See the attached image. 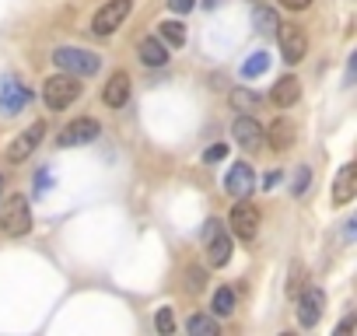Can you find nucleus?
Instances as JSON below:
<instances>
[{
    "instance_id": "f257e3e1",
    "label": "nucleus",
    "mask_w": 357,
    "mask_h": 336,
    "mask_svg": "<svg viewBox=\"0 0 357 336\" xmlns=\"http://www.w3.org/2000/svg\"><path fill=\"white\" fill-rule=\"evenodd\" d=\"M0 231H4L8 238H22L32 231V207H29V197L15 193L8 197L4 211H0Z\"/></svg>"
},
{
    "instance_id": "f03ea898",
    "label": "nucleus",
    "mask_w": 357,
    "mask_h": 336,
    "mask_svg": "<svg viewBox=\"0 0 357 336\" xmlns=\"http://www.w3.org/2000/svg\"><path fill=\"white\" fill-rule=\"evenodd\" d=\"M53 63L63 70V74H74V77H91L98 74L102 67V56L91 53V49H77V46H60L53 53Z\"/></svg>"
},
{
    "instance_id": "7ed1b4c3",
    "label": "nucleus",
    "mask_w": 357,
    "mask_h": 336,
    "mask_svg": "<svg viewBox=\"0 0 357 336\" xmlns=\"http://www.w3.org/2000/svg\"><path fill=\"white\" fill-rule=\"evenodd\" d=\"M81 91H84L81 77H74V74H56V77H50V81L43 84V102H46L50 109H67L74 98H81Z\"/></svg>"
},
{
    "instance_id": "20e7f679",
    "label": "nucleus",
    "mask_w": 357,
    "mask_h": 336,
    "mask_svg": "<svg viewBox=\"0 0 357 336\" xmlns=\"http://www.w3.org/2000/svg\"><path fill=\"white\" fill-rule=\"evenodd\" d=\"M204 245H207L211 266H228L231 263V238H228V231H225V224L218 217H211L204 224Z\"/></svg>"
},
{
    "instance_id": "39448f33",
    "label": "nucleus",
    "mask_w": 357,
    "mask_h": 336,
    "mask_svg": "<svg viewBox=\"0 0 357 336\" xmlns=\"http://www.w3.org/2000/svg\"><path fill=\"white\" fill-rule=\"evenodd\" d=\"M130 8H133V0H105V8H98L95 18H91V32H95V36H112V32H119V25L126 22Z\"/></svg>"
},
{
    "instance_id": "423d86ee",
    "label": "nucleus",
    "mask_w": 357,
    "mask_h": 336,
    "mask_svg": "<svg viewBox=\"0 0 357 336\" xmlns=\"http://www.w3.org/2000/svg\"><path fill=\"white\" fill-rule=\"evenodd\" d=\"M228 221H231V231H235L238 242H252L256 231H259V211H256L249 200H238V204L231 207Z\"/></svg>"
},
{
    "instance_id": "0eeeda50",
    "label": "nucleus",
    "mask_w": 357,
    "mask_h": 336,
    "mask_svg": "<svg viewBox=\"0 0 357 336\" xmlns=\"http://www.w3.org/2000/svg\"><path fill=\"white\" fill-rule=\"evenodd\" d=\"M225 190H228V197H235V200L252 197V190H256V168H252L249 161H235V165L228 168Z\"/></svg>"
},
{
    "instance_id": "6e6552de",
    "label": "nucleus",
    "mask_w": 357,
    "mask_h": 336,
    "mask_svg": "<svg viewBox=\"0 0 357 336\" xmlns=\"http://www.w3.org/2000/svg\"><path fill=\"white\" fill-rule=\"evenodd\" d=\"M98 133H102V126L95 123V119H74V123H67L63 130H60V137H56V144L60 147H84V144H91V140H98Z\"/></svg>"
},
{
    "instance_id": "1a4fd4ad",
    "label": "nucleus",
    "mask_w": 357,
    "mask_h": 336,
    "mask_svg": "<svg viewBox=\"0 0 357 336\" xmlns=\"http://www.w3.org/2000/svg\"><path fill=\"white\" fill-rule=\"evenodd\" d=\"M25 105H29V88L15 74H4V81H0V112L18 116Z\"/></svg>"
},
{
    "instance_id": "9d476101",
    "label": "nucleus",
    "mask_w": 357,
    "mask_h": 336,
    "mask_svg": "<svg viewBox=\"0 0 357 336\" xmlns=\"http://www.w3.org/2000/svg\"><path fill=\"white\" fill-rule=\"evenodd\" d=\"M43 137H46V123H32L25 133H18V137L8 144V151H4V154H8V161H11V165L25 161V158H29V154H32V151L43 144Z\"/></svg>"
},
{
    "instance_id": "9b49d317",
    "label": "nucleus",
    "mask_w": 357,
    "mask_h": 336,
    "mask_svg": "<svg viewBox=\"0 0 357 336\" xmlns=\"http://www.w3.org/2000/svg\"><path fill=\"white\" fill-rule=\"evenodd\" d=\"M294 298H298V322H301L305 329L319 326L322 308H326V294H322L319 287H308V291H298Z\"/></svg>"
},
{
    "instance_id": "f8f14e48",
    "label": "nucleus",
    "mask_w": 357,
    "mask_h": 336,
    "mask_svg": "<svg viewBox=\"0 0 357 336\" xmlns=\"http://www.w3.org/2000/svg\"><path fill=\"white\" fill-rule=\"evenodd\" d=\"M277 39H280V53L287 63H298L308 53V39L298 25H277Z\"/></svg>"
},
{
    "instance_id": "ddd939ff",
    "label": "nucleus",
    "mask_w": 357,
    "mask_h": 336,
    "mask_svg": "<svg viewBox=\"0 0 357 336\" xmlns=\"http://www.w3.org/2000/svg\"><path fill=\"white\" fill-rule=\"evenodd\" d=\"M354 197H357V165L347 161L340 172H336V183H333V204L336 207H347Z\"/></svg>"
},
{
    "instance_id": "4468645a",
    "label": "nucleus",
    "mask_w": 357,
    "mask_h": 336,
    "mask_svg": "<svg viewBox=\"0 0 357 336\" xmlns=\"http://www.w3.org/2000/svg\"><path fill=\"white\" fill-rule=\"evenodd\" d=\"M231 137H235V144L242 147V151H256L259 144H263V126L252 119V116H238L235 123H231Z\"/></svg>"
},
{
    "instance_id": "2eb2a0df",
    "label": "nucleus",
    "mask_w": 357,
    "mask_h": 336,
    "mask_svg": "<svg viewBox=\"0 0 357 336\" xmlns=\"http://www.w3.org/2000/svg\"><path fill=\"white\" fill-rule=\"evenodd\" d=\"M126 98H130V74L116 70V74L105 81V88H102V102H105L109 109H123Z\"/></svg>"
},
{
    "instance_id": "dca6fc26",
    "label": "nucleus",
    "mask_w": 357,
    "mask_h": 336,
    "mask_svg": "<svg viewBox=\"0 0 357 336\" xmlns=\"http://www.w3.org/2000/svg\"><path fill=\"white\" fill-rule=\"evenodd\" d=\"M298 98H301V81H298L294 74H284V77L273 84V91H270V102H273L277 109H291Z\"/></svg>"
},
{
    "instance_id": "f3484780",
    "label": "nucleus",
    "mask_w": 357,
    "mask_h": 336,
    "mask_svg": "<svg viewBox=\"0 0 357 336\" xmlns=\"http://www.w3.org/2000/svg\"><path fill=\"white\" fill-rule=\"evenodd\" d=\"M140 63L144 67H165L172 56H168V46L158 39V36H151V39H140Z\"/></svg>"
},
{
    "instance_id": "a211bd4d",
    "label": "nucleus",
    "mask_w": 357,
    "mask_h": 336,
    "mask_svg": "<svg viewBox=\"0 0 357 336\" xmlns=\"http://www.w3.org/2000/svg\"><path fill=\"white\" fill-rule=\"evenodd\" d=\"M266 137H270V147H273V151H287V147L294 144V137H298V126L280 116V119H273V126L266 130Z\"/></svg>"
},
{
    "instance_id": "6ab92c4d",
    "label": "nucleus",
    "mask_w": 357,
    "mask_h": 336,
    "mask_svg": "<svg viewBox=\"0 0 357 336\" xmlns=\"http://www.w3.org/2000/svg\"><path fill=\"white\" fill-rule=\"evenodd\" d=\"M158 39H161L165 46L178 49V46H186V29L178 25V22H161V25H158Z\"/></svg>"
},
{
    "instance_id": "aec40b11",
    "label": "nucleus",
    "mask_w": 357,
    "mask_h": 336,
    "mask_svg": "<svg viewBox=\"0 0 357 336\" xmlns=\"http://www.w3.org/2000/svg\"><path fill=\"white\" fill-rule=\"evenodd\" d=\"M231 105L238 109V112H259V105H263V98L256 95V91H249V88H235L231 91Z\"/></svg>"
},
{
    "instance_id": "412c9836",
    "label": "nucleus",
    "mask_w": 357,
    "mask_h": 336,
    "mask_svg": "<svg viewBox=\"0 0 357 336\" xmlns=\"http://www.w3.org/2000/svg\"><path fill=\"white\" fill-rule=\"evenodd\" d=\"M211 308H214L218 319H228V315L235 312V291H231V287H218L214 298H211Z\"/></svg>"
},
{
    "instance_id": "4be33fe9",
    "label": "nucleus",
    "mask_w": 357,
    "mask_h": 336,
    "mask_svg": "<svg viewBox=\"0 0 357 336\" xmlns=\"http://www.w3.org/2000/svg\"><path fill=\"white\" fill-rule=\"evenodd\" d=\"M252 25H256L263 36H273L277 25H280V18H277L273 8H256V11H252Z\"/></svg>"
},
{
    "instance_id": "5701e85b",
    "label": "nucleus",
    "mask_w": 357,
    "mask_h": 336,
    "mask_svg": "<svg viewBox=\"0 0 357 336\" xmlns=\"http://www.w3.org/2000/svg\"><path fill=\"white\" fill-rule=\"evenodd\" d=\"M186 329H190V333H197V336H218V333H221L218 315H214V319H211V315H190Z\"/></svg>"
},
{
    "instance_id": "b1692460",
    "label": "nucleus",
    "mask_w": 357,
    "mask_h": 336,
    "mask_svg": "<svg viewBox=\"0 0 357 336\" xmlns=\"http://www.w3.org/2000/svg\"><path fill=\"white\" fill-rule=\"evenodd\" d=\"M266 67H270V53H252L245 63H242V77L245 81H252V77H259V74H266Z\"/></svg>"
},
{
    "instance_id": "393cba45",
    "label": "nucleus",
    "mask_w": 357,
    "mask_h": 336,
    "mask_svg": "<svg viewBox=\"0 0 357 336\" xmlns=\"http://www.w3.org/2000/svg\"><path fill=\"white\" fill-rule=\"evenodd\" d=\"M308 186H312V168H308V165H301L298 172H294V179H291V197H301Z\"/></svg>"
},
{
    "instance_id": "a878e982",
    "label": "nucleus",
    "mask_w": 357,
    "mask_h": 336,
    "mask_svg": "<svg viewBox=\"0 0 357 336\" xmlns=\"http://www.w3.org/2000/svg\"><path fill=\"white\" fill-rule=\"evenodd\" d=\"M154 329H158V333H165V336H168V333L175 329V319H172V308H158V312H154Z\"/></svg>"
},
{
    "instance_id": "bb28decb",
    "label": "nucleus",
    "mask_w": 357,
    "mask_h": 336,
    "mask_svg": "<svg viewBox=\"0 0 357 336\" xmlns=\"http://www.w3.org/2000/svg\"><path fill=\"white\" fill-rule=\"evenodd\" d=\"M301 287H305V266H301V263H294V266H291V280H287V294L294 298Z\"/></svg>"
},
{
    "instance_id": "cd10ccee",
    "label": "nucleus",
    "mask_w": 357,
    "mask_h": 336,
    "mask_svg": "<svg viewBox=\"0 0 357 336\" xmlns=\"http://www.w3.org/2000/svg\"><path fill=\"white\" fill-rule=\"evenodd\" d=\"M228 158V144H211L207 151H204V165H218V161H225Z\"/></svg>"
},
{
    "instance_id": "c85d7f7f",
    "label": "nucleus",
    "mask_w": 357,
    "mask_h": 336,
    "mask_svg": "<svg viewBox=\"0 0 357 336\" xmlns=\"http://www.w3.org/2000/svg\"><path fill=\"white\" fill-rule=\"evenodd\" d=\"M168 8H172L175 15H186V11L197 8V0H168Z\"/></svg>"
},
{
    "instance_id": "c756f323",
    "label": "nucleus",
    "mask_w": 357,
    "mask_h": 336,
    "mask_svg": "<svg viewBox=\"0 0 357 336\" xmlns=\"http://www.w3.org/2000/svg\"><path fill=\"white\" fill-rule=\"evenodd\" d=\"M280 179H284V172H280V168H270V172L263 176V190H273Z\"/></svg>"
},
{
    "instance_id": "7c9ffc66",
    "label": "nucleus",
    "mask_w": 357,
    "mask_h": 336,
    "mask_svg": "<svg viewBox=\"0 0 357 336\" xmlns=\"http://www.w3.org/2000/svg\"><path fill=\"white\" fill-rule=\"evenodd\" d=\"M186 284H190L193 291H200V287H204V270H197V266H193V270L186 273Z\"/></svg>"
},
{
    "instance_id": "2f4dec72",
    "label": "nucleus",
    "mask_w": 357,
    "mask_h": 336,
    "mask_svg": "<svg viewBox=\"0 0 357 336\" xmlns=\"http://www.w3.org/2000/svg\"><path fill=\"white\" fill-rule=\"evenodd\" d=\"M280 4H284L287 11H305V8L312 4V0H280Z\"/></svg>"
},
{
    "instance_id": "473e14b6",
    "label": "nucleus",
    "mask_w": 357,
    "mask_h": 336,
    "mask_svg": "<svg viewBox=\"0 0 357 336\" xmlns=\"http://www.w3.org/2000/svg\"><path fill=\"white\" fill-rule=\"evenodd\" d=\"M0 190H4V179H0Z\"/></svg>"
}]
</instances>
